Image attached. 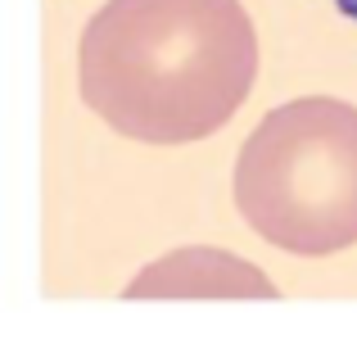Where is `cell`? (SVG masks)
<instances>
[{"instance_id": "3957f363", "label": "cell", "mask_w": 357, "mask_h": 353, "mask_svg": "<svg viewBox=\"0 0 357 353\" xmlns=\"http://www.w3.org/2000/svg\"><path fill=\"white\" fill-rule=\"evenodd\" d=\"M276 285L222 249H176L127 285V299H276Z\"/></svg>"}, {"instance_id": "7a4b0ae2", "label": "cell", "mask_w": 357, "mask_h": 353, "mask_svg": "<svg viewBox=\"0 0 357 353\" xmlns=\"http://www.w3.org/2000/svg\"><path fill=\"white\" fill-rule=\"evenodd\" d=\"M236 204L289 254L326 258L357 245V109L331 96L271 109L240 150Z\"/></svg>"}, {"instance_id": "6da1fadb", "label": "cell", "mask_w": 357, "mask_h": 353, "mask_svg": "<svg viewBox=\"0 0 357 353\" xmlns=\"http://www.w3.org/2000/svg\"><path fill=\"white\" fill-rule=\"evenodd\" d=\"M258 77L240 0H109L82 32V100L145 145L222 132Z\"/></svg>"}, {"instance_id": "277c9868", "label": "cell", "mask_w": 357, "mask_h": 353, "mask_svg": "<svg viewBox=\"0 0 357 353\" xmlns=\"http://www.w3.org/2000/svg\"><path fill=\"white\" fill-rule=\"evenodd\" d=\"M335 5H340V14H349L353 23H357V0H335Z\"/></svg>"}]
</instances>
